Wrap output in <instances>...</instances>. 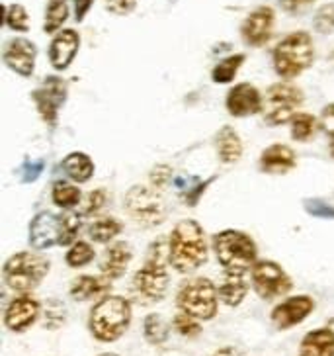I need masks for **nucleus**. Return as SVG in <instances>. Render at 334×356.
Here are the masks:
<instances>
[{"label": "nucleus", "mask_w": 334, "mask_h": 356, "mask_svg": "<svg viewBox=\"0 0 334 356\" xmlns=\"http://www.w3.org/2000/svg\"><path fill=\"white\" fill-rule=\"evenodd\" d=\"M6 26L16 32H28V12L22 4H10L6 8Z\"/></svg>", "instance_id": "473e14b6"}, {"label": "nucleus", "mask_w": 334, "mask_h": 356, "mask_svg": "<svg viewBox=\"0 0 334 356\" xmlns=\"http://www.w3.org/2000/svg\"><path fill=\"white\" fill-rule=\"evenodd\" d=\"M165 254H168L165 251V243H155L149 249L145 264L133 276V290L137 298L143 300V304H155L167 296L170 276H168Z\"/></svg>", "instance_id": "7ed1b4c3"}, {"label": "nucleus", "mask_w": 334, "mask_h": 356, "mask_svg": "<svg viewBox=\"0 0 334 356\" xmlns=\"http://www.w3.org/2000/svg\"><path fill=\"white\" fill-rule=\"evenodd\" d=\"M303 104V92L290 83L274 84L266 92V98L262 102V112L266 122L272 126H282L292 122L299 106Z\"/></svg>", "instance_id": "1a4fd4ad"}, {"label": "nucleus", "mask_w": 334, "mask_h": 356, "mask_svg": "<svg viewBox=\"0 0 334 356\" xmlns=\"http://www.w3.org/2000/svg\"><path fill=\"white\" fill-rule=\"evenodd\" d=\"M61 323H65V305L59 304L57 300H51L45 307V327L55 329Z\"/></svg>", "instance_id": "4c0bfd02"}, {"label": "nucleus", "mask_w": 334, "mask_h": 356, "mask_svg": "<svg viewBox=\"0 0 334 356\" xmlns=\"http://www.w3.org/2000/svg\"><path fill=\"white\" fill-rule=\"evenodd\" d=\"M262 102H264V98L258 92V88L249 83H240L233 86L227 95V110L235 118L258 114V112H262Z\"/></svg>", "instance_id": "dca6fc26"}, {"label": "nucleus", "mask_w": 334, "mask_h": 356, "mask_svg": "<svg viewBox=\"0 0 334 356\" xmlns=\"http://www.w3.org/2000/svg\"><path fill=\"white\" fill-rule=\"evenodd\" d=\"M315 28L321 33H333L334 32V4H326L321 10L317 12L315 18Z\"/></svg>", "instance_id": "e433bc0d"}, {"label": "nucleus", "mask_w": 334, "mask_h": 356, "mask_svg": "<svg viewBox=\"0 0 334 356\" xmlns=\"http://www.w3.org/2000/svg\"><path fill=\"white\" fill-rule=\"evenodd\" d=\"M131 304L122 296H104L92 307L88 327L90 333L102 343H114L126 333L131 323Z\"/></svg>", "instance_id": "f03ea898"}, {"label": "nucleus", "mask_w": 334, "mask_h": 356, "mask_svg": "<svg viewBox=\"0 0 334 356\" xmlns=\"http://www.w3.org/2000/svg\"><path fill=\"white\" fill-rule=\"evenodd\" d=\"M213 356H247L242 350L235 348V346H225V348H219Z\"/></svg>", "instance_id": "37998d69"}, {"label": "nucleus", "mask_w": 334, "mask_h": 356, "mask_svg": "<svg viewBox=\"0 0 334 356\" xmlns=\"http://www.w3.org/2000/svg\"><path fill=\"white\" fill-rule=\"evenodd\" d=\"M112 288V280L108 276H90L84 274L74 278L71 284V298L74 302H88L94 298H104Z\"/></svg>", "instance_id": "412c9836"}, {"label": "nucleus", "mask_w": 334, "mask_h": 356, "mask_svg": "<svg viewBox=\"0 0 334 356\" xmlns=\"http://www.w3.org/2000/svg\"><path fill=\"white\" fill-rule=\"evenodd\" d=\"M67 18H69V8H67L65 0H51V4L47 6V12H45L43 30L47 33L57 32L67 22Z\"/></svg>", "instance_id": "c756f323"}, {"label": "nucleus", "mask_w": 334, "mask_h": 356, "mask_svg": "<svg viewBox=\"0 0 334 356\" xmlns=\"http://www.w3.org/2000/svg\"><path fill=\"white\" fill-rule=\"evenodd\" d=\"M176 304L180 312L192 315L199 321H209L215 317L219 307L217 286L208 278H192L178 290Z\"/></svg>", "instance_id": "0eeeda50"}, {"label": "nucleus", "mask_w": 334, "mask_h": 356, "mask_svg": "<svg viewBox=\"0 0 334 356\" xmlns=\"http://www.w3.org/2000/svg\"><path fill=\"white\" fill-rule=\"evenodd\" d=\"M137 0H106V6L108 10H112L114 14H129V12L135 8Z\"/></svg>", "instance_id": "ea45409f"}, {"label": "nucleus", "mask_w": 334, "mask_h": 356, "mask_svg": "<svg viewBox=\"0 0 334 356\" xmlns=\"http://www.w3.org/2000/svg\"><path fill=\"white\" fill-rule=\"evenodd\" d=\"M53 202L59 206V208H65V210H71V208H76L78 204H81V200H83V194H81V190L73 186V184H69V182H63V180H59V182H55L53 184Z\"/></svg>", "instance_id": "bb28decb"}, {"label": "nucleus", "mask_w": 334, "mask_h": 356, "mask_svg": "<svg viewBox=\"0 0 334 356\" xmlns=\"http://www.w3.org/2000/svg\"><path fill=\"white\" fill-rule=\"evenodd\" d=\"M319 126H321V129H323L326 136H331L334 139V104L323 108Z\"/></svg>", "instance_id": "58836bf2"}, {"label": "nucleus", "mask_w": 334, "mask_h": 356, "mask_svg": "<svg viewBox=\"0 0 334 356\" xmlns=\"http://www.w3.org/2000/svg\"><path fill=\"white\" fill-rule=\"evenodd\" d=\"M295 163H297L295 151L282 143H274L268 149H264L260 155V168L270 175H283L292 170Z\"/></svg>", "instance_id": "6ab92c4d"}, {"label": "nucleus", "mask_w": 334, "mask_h": 356, "mask_svg": "<svg viewBox=\"0 0 334 356\" xmlns=\"http://www.w3.org/2000/svg\"><path fill=\"white\" fill-rule=\"evenodd\" d=\"M92 2H94V0H74V16H76V20H84V16L90 10Z\"/></svg>", "instance_id": "a19ab883"}, {"label": "nucleus", "mask_w": 334, "mask_h": 356, "mask_svg": "<svg viewBox=\"0 0 334 356\" xmlns=\"http://www.w3.org/2000/svg\"><path fill=\"white\" fill-rule=\"evenodd\" d=\"M35 55H37V49L30 40L16 38L6 43L2 59L10 71L22 74V76H30L35 67Z\"/></svg>", "instance_id": "2eb2a0df"}, {"label": "nucleus", "mask_w": 334, "mask_h": 356, "mask_svg": "<svg viewBox=\"0 0 334 356\" xmlns=\"http://www.w3.org/2000/svg\"><path fill=\"white\" fill-rule=\"evenodd\" d=\"M94 254L96 252L90 243L76 241L67 252V264L73 268H81V266H86L88 262L94 261Z\"/></svg>", "instance_id": "7c9ffc66"}, {"label": "nucleus", "mask_w": 334, "mask_h": 356, "mask_svg": "<svg viewBox=\"0 0 334 356\" xmlns=\"http://www.w3.org/2000/svg\"><path fill=\"white\" fill-rule=\"evenodd\" d=\"M217 153L223 163H237L242 155V141L239 134H235L231 127H223L217 137Z\"/></svg>", "instance_id": "393cba45"}, {"label": "nucleus", "mask_w": 334, "mask_h": 356, "mask_svg": "<svg viewBox=\"0 0 334 356\" xmlns=\"http://www.w3.org/2000/svg\"><path fill=\"white\" fill-rule=\"evenodd\" d=\"M119 231H122L119 221L114 220V218H100L88 227V235L96 243H110L119 235Z\"/></svg>", "instance_id": "a878e982"}, {"label": "nucleus", "mask_w": 334, "mask_h": 356, "mask_svg": "<svg viewBox=\"0 0 334 356\" xmlns=\"http://www.w3.org/2000/svg\"><path fill=\"white\" fill-rule=\"evenodd\" d=\"M282 2V6L287 12H299L303 10L309 2H313V0H280Z\"/></svg>", "instance_id": "79ce46f5"}, {"label": "nucleus", "mask_w": 334, "mask_h": 356, "mask_svg": "<svg viewBox=\"0 0 334 356\" xmlns=\"http://www.w3.org/2000/svg\"><path fill=\"white\" fill-rule=\"evenodd\" d=\"M63 235V216H53L43 211L35 216L30 225V243L33 249H49L53 245H61Z\"/></svg>", "instance_id": "4468645a"}, {"label": "nucleus", "mask_w": 334, "mask_h": 356, "mask_svg": "<svg viewBox=\"0 0 334 356\" xmlns=\"http://www.w3.org/2000/svg\"><path fill=\"white\" fill-rule=\"evenodd\" d=\"M213 249L225 273L244 274L256 264V245L247 233L227 229L213 237Z\"/></svg>", "instance_id": "20e7f679"}, {"label": "nucleus", "mask_w": 334, "mask_h": 356, "mask_svg": "<svg viewBox=\"0 0 334 356\" xmlns=\"http://www.w3.org/2000/svg\"><path fill=\"white\" fill-rule=\"evenodd\" d=\"M315 302L309 296H295V298H287L285 302L274 307L272 312V323L278 329H292L295 325L305 321L309 315L313 314Z\"/></svg>", "instance_id": "f8f14e48"}, {"label": "nucleus", "mask_w": 334, "mask_h": 356, "mask_svg": "<svg viewBox=\"0 0 334 356\" xmlns=\"http://www.w3.org/2000/svg\"><path fill=\"white\" fill-rule=\"evenodd\" d=\"M331 153H333V157H334V139H333V145H331Z\"/></svg>", "instance_id": "a18cd8bd"}, {"label": "nucleus", "mask_w": 334, "mask_h": 356, "mask_svg": "<svg viewBox=\"0 0 334 356\" xmlns=\"http://www.w3.org/2000/svg\"><path fill=\"white\" fill-rule=\"evenodd\" d=\"M217 292H219V300L225 305H231V307L239 305L249 292V284L244 280V274L225 273Z\"/></svg>", "instance_id": "5701e85b"}, {"label": "nucleus", "mask_w": 334, "mask_h": 356, "mask_svg": "<svg viewBox=\"0 0 334 356\" xmlns=\"http://www.w3.org/2000/svg\"><path fill=\"white\" fill-rule=\"evenodd\" d=\"M317 131V120L311 114H295L292 120V137L295 141H307Z\"/></svg>", "instance_id": "2f4dec72"}, {"label": "nucleus", "mask_w": 334, "mask_h": 356, "mask_svg": "<svg viewBox=\"0 0 334 356\" xmlns=\"http://www.w3.org/2000/svg\"><path fill=\"white\" fill-rule=\"evenodd\" d=\"M242 63H244V55H233V57H227V59H223V61H219V63L215 65V69H213V73H211V79L217 84L231 83V81L237 76Z\"/></svg>", "instance_id": "c85d7f7f"}, {"label": "nucleus", "mask_w": 334, "mask_h": 356, "mask_svg": "<svg viewBox=\"0 0 334 356\" xmlns=\"http://www.w3.org/2000/svg\"><path fill=\"white\" fill-rule=\"evenodd\" d=\"M49 261L37 252H16L4 262L2 278L14 292L28 293L43 282L49 273Z\"/></svg>", "instance_id": "39448f33"}, {"label": "nucleus", "mask_w": 334, "mask_h": 356, "mask_svg": "<svg viewBox=\"0 0 334 356\" xmlns=\"http://www.w3.org/2000/svg\"><path fill=\"white\" fill-rule=\"evenodd\" d=\"M131 257H133V251H131L129 243H114L110 249H106L104 259H102V264H100V270L110 280L122 278L126 274L129 262H131Z\"/></svg>", "instance_id": "aec40b11"}, {"label": "nucleus", "mask_w": 334, "mask_h": 356, "mask_svg": "<svg viewBox=\"0 0 334 356\" xmlns=\"http://www.w3.org/2000/svg\"><path fill=\"white\" fill-rule=\"evenodd\" d=\"M81 47V38L74 30H63L55 35L49 47V61L57 71H65L69 65L73 63L74 55Z\"/></svg>", "instance_id": "a211bd4d"}, {"label": "nucleus", "mask_w": 334, "mask_h": 356, "mask_svg": "<svg viewBox=\"0 0 334 356\" xmlns=\"http://www.w3.org/2000/svg\"><path fill=\"white\" fill-rule=\"evenodd\" d=\"M65 96H67V84L57 76H49L47 81H43L42 88H37L33 92V102L37 106V112L42 114L43 122L55 124L59 108L65 104Z\"/></svg>", "instance_id": "9b49d317"}, {"label": "nucleus", "mask_w": 334, "mask_h": 356, "mask_svg": "<svg viewBox=\"0 0 334 356\" xmlns=\"http://www.w3.org/2000/svg\"><path fill=\"white\" fill-rule=\"evenodd\" d=\"M252 286L262 300H276L292 290V278L280 264L272 261H260L251 270Z\"/></svg>", "instance_id": "9d476101"}, {"label": "nucleus", "mask_w": 334, "mask_h": 356, "mask_svg": "<svg viewBox=\"0 0 334 356\" xmlns=\"http://www.w3.org/2000/svg\"><path fill=\"white\" fill-rule=\"evenodd\" d=\"M272 30H274V10L268 6H260L249 14L240 32H242V40L249 45L260 47L270 40Z\"/></svg>", "instance_id": "f3484780"}, {"label": "nucleus", "mask_w": 334, "mask_h": 356, "mask_svg": "<svg viewBox=\"0 0 334 356\" xmlns=\"http://www.w3.org/2000/svg\"><path fill=\"white\" fill-rule=\"evenodd\" d=\"M63 170L65 175L69 178H73L74 182L83 184V182H88L90 177L94 175V163L92 159L84 153H71L67 155L63 161Z\"/></svg>", "instance_id": "b1692460"}, {"label": "nucleus", "mask_w": 334, "mask_h": 356, "mask_svg": "<svg viewBox=\"0 0 334 356\" xmlns=\"http://www.w3.org/2000/svg\"><path fill=\"white\" fill-rule=\"evenodd\" d=\"M299 356H334V331L328 327L315 329L303 337Z\"/></svg>", "instance_id": "4be33fe9"}, {"label": "nucleus", "mask_w": 334, "mask_h": 356, "mask_svg": "<svg viewBox=\"0 0 334 356\" xmlns=\"http://www.w3.org/2000/svg\"><path fill=\"white\" fill-rule=\"evenodd\" d=\"M126 208L127 213L143 227L160 225L167 218L165 200L158 194V188H151V186L137 184L129 188L126 194Z\"/></svg>", "instance_id": "6e6552de"}, {"label": "nucleus", "mask_w": 334, "mask_h": 356, "mask_svg": "<svg viewBox=\"0 0 334 356\" xmlns=\"http://www.w3.org/2000/svg\"><path fill=\"white\" fill-rule=\"evenodd\" d=\"M40 314H42L40 302L32 296L24 293L20 298H14L8 304L4 312V325L14 333H22L37 321Z\"/></svg>", "instance_id": "ddd939ff"}, {"label": "nucleus", "mask_w": 334, "mask_h": 356, "mask_svg": "<svg viewBox=\"0 0 334 356\" xmlns=\"http://www.w3.org/2000/svg\"><path fill=\"white\" fill-rule=\"evenodd\" d=\"M143 333L151 345H162L168 339V325L165 323V319L160 315L151 314L147 315L143 321Z\"/></svg>", "instance_id": "cd10ccee"}, {"label": "nucleus", "mask_w": 334, "mask_h": 356, "mask_svg": "<svg viewBox=\"0 0 334 356\" xmlns=\"http://www.w3.org/2000/svg\"><path fill=\"white\" fill-rule=\"evenodd\" d=\"M106 204V192L104 190H92L84 202L81 204V213L83 216H92L96 211H100Z\"/></svg>", "instance_id": "c9c22d12"}, {"label": "nucleus", "mask_w": 334, "mask_h": 356, "mask_svg": "<svg viewBox=\"0 0 334 356\" xmlns=\"http://www.w3.org/2000/svg\"><path fill=\"white\" fill-rule=\"evenodd\" d=\"M100 356H117V355H114V353H104V355H100Z\"/></svg>", "instance_id": "c03bdc74"}, {"label": "nucleus", "mask_w": 334, "mask_h": 356, "mask_svg": "<svg viewBox=\"0 0 334 356\" xmlns=\"http://www.w3.org/2000/svg\"><path fill=\"white\" fill-rule=\"evenodd\" d=\"M208 259L206 233L194 220L176 223L168 239V261L178 273L188 274L198 270Z\"/></svg>", "instance_id": "f257e3e1"}, {"label": "nucleus", "mask_w": 334, "mask_h": 356, "mask_svg": "<svg viewBox=\"0 0 334 356\" xmlns=\"http://www.w3.org/2000/svg\"><path fill=\"white\" fill-rule=\"evenodd\" d=\"M315 59V47L309 33L295 32L290 33L285 40L276 45L274 49V67L276 73L285 79H293L301 74Z\"/></svg>", "instance_id": "423d86ee"}, {"label": "nucleus", "mask_w": 334, "mask_h": 356, "mask_svg": "<svg viewBox=\"0 0 334 356\" xmlns=\"http://www.w3.org/2000/svg\"><path fill=\"white\" fill-rule=\"evenodd\" d=\"M81 231V218L74 213H67L63 216V235H61V247L67 245H74L76 243V235Z\"/></svg>", "instance_id": "f704fd0d"}, {"label": "nucleus", "mask_w": 334, "mask_h": 356, "mask_svg": "<svg viewBox=\"0 0 334 356\" xmlns=\"http://www.w3.org/2000/svg\"><path fill=\"white\" fill-rule=\"evenodd\" d=\"M172 325H174V329H176L182 337H196L199 335V331H201L199 319H196V317H192V315L188 314H184V312H180V314L174 317Z\"/></svg>", "instance_id": "72a5a7b5"}]
</instances>
